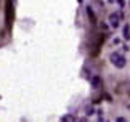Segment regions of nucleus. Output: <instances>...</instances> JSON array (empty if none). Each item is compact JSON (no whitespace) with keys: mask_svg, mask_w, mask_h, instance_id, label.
<instances>
[{"mask_svg":"<svg viewBox=\"0 0 130 122\" xmlns=\"http://www.w3.org/2000/svg\"><path fill=\"white\" fill-rule=\"evenodd\" d=\"M13 19H14L13 0H7V3H5V23H7L8 29H11V26H13Z\"/></svg>","mask_w":130,"mask_h":122,"instance_id":"f257e3e1","label":"nucleus"},{"mask_svg":"<svg viewBox=\"0 0 130 122\" xmlns=\"http://www.w3.org/2000/svg\"><path fill=\"white\" fill-rule=\"evenodd\" d=\"M109 61L112 63V66H116V68L119 69H122L124 66H125V56H124L122 53H119V52H112L111 55H109Z\"/></svg>","mask_w":130,"mask_h":122,"instance_id":"f03ea898","label":"nucleus"},{"mask_svg":"<svg viewBox=\"0 0 130 122\" xmlns=\"http://www.w3.org/2000/svg\"><path fill=\"white\" fill-rule=\"evenodd\" d=\"M121 19H122V13H111L109 14V24H111V27H119L121 26Z\"/></svg>","mask_w":130,"mask_h":122,"instance_id":"7ed1b4c3","label":"nucleus"},{"mask_svg":"<svg viewBox=\"0 0 130 122\" xmlns=\"http://www.w3.org/2000/svg\"><path fill=\"white\" fill-rule=\"evenodd\" d=\"M103 42H104V35H100V37H98V40H96V43H95V52H93V55H98V52H100V47L103 45Z\"/></svg>","mask_w":130,"mask_h":122,"instance_id":"20e7f679","label":"nucleus"},{"mask_svg":"<svg viewBox=\"0 0 130 122\" xmlns=\"http://www.w3.org/2000/svg\"><path fill=\"white\" fill-rule=\"evenodd\" d=\"M92 85H93L95 88L101 87V80H100V77H92Z\"/></svg>","mask_w":130,"mask_h":122,"instance_id":"39448f33","label":"nucleus"},{"mask_svg":"<svg viewBox=\"0 0 130 122\" xmlns=\"http://www.w3.org/2000/svg\"><path fill=\"white\" fill-rule=\"evenodd\" d=\"M87 14H88V18H92V23H95V21H96V16H95V13H93V10L92 8H87Z\"/></svg>","mask_w":130,"mask_h":122,"instance_id":"423d86ee","label":"nucleus"},{"mask_svg":"<svg viewBox=\"0 0 130 122\" xmlns=\"http://www.w3.org/2000/svg\"><path fill=\"white\" fill-rule=\"evenodd\" d=\"M124 39H130V27L128 26H125V27H124Z\"/></svg>","mask_w":130,"mask_h":122,"instance_id":"0eeeda50","label":"nucleus"},{"mask_svg":"<svg viewBox=\"0 0 130 122\" xmlns=\"http://www.w3.org/2000/svg\"><path fill=\"white\" fill-rule=\"evenodd\" d=\"M61 120H76V117H74V116H63V117H61Z\"/></svg>","mask_w":130,"mask_h":122,"instance_id":"6e6552de","label":"nucleus"},{"mask_svg":"<svg viewBox=\"0 0 130 122\" xmlns=\"http://www.w3.org/2000/svg\"><path fill=\"white\" fill-rule=\"evenodd\" d=\"M108 2H112V0H108Z\"/></svg>","mask_w":130,"mask_h":122,"instance_id":"1a4fd4ad","label":"nucleus"}]
</instances>
